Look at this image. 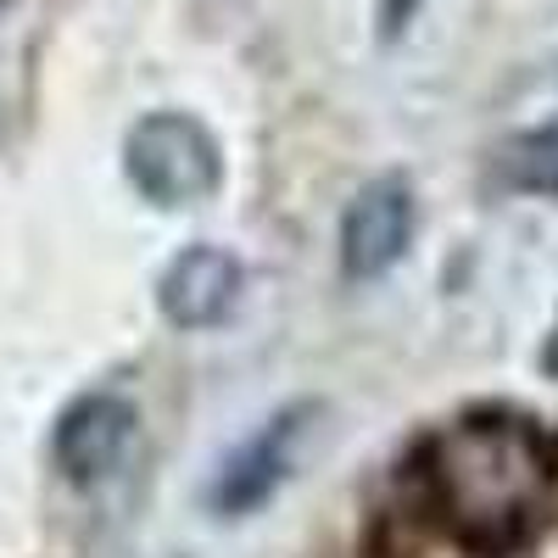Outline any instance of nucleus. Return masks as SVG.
Returning a JSON list of instances; mask_svg holds the SVG:
<instances>
[{
    "label": "nucleus",
    "mask_w": 558,
    "mask_h": 558,
    "mask_svg": "<svg viewBox=\"0 0 558 558\" xmlns=\"http://www.w3.org/2000/svg\"><path fill=\"white\" fill-rule=\"evenodd\" d=\"M123 168L134 179V191L157 207H196L218 191L223 157L213 146V134L184 118V112H151L129 129Z\"/></svg>",
    "instance_id": "f257e3e1"
},
{
    "label": "nucleus",
    "mask_w": 558,
    "mask_h": 558,
    "mask_svg": "<svg viewBox=\"0 0 558 558\" xmlns=\"http://www.w3.org/2000/svg\"><path fill=\"white\" fill-rule=\"evenodd\" d=\"M313 413H318L313 402L279 408L252 441H241L235 452L218 463V475H213V486H207V508H213V514L241 520V514L263 508L279 486H286V475H291V463H296V447H302V436H307V418H313Z\"/></svg>",
    "instance_id": "f03ea898"
},
{
    "label": "nucleus",
    "mask_w": 558,
    "mask_h": 558,
    "mask_svg": "<svg viewBox=\"0 0 558 558\" xmlns=\"http://www.w3.org/2000/svg\"><path fill=\"white\" fill-rule=\"evenodd\" d=\"M413 184L408 179H375L363 184L357 202L341 218V268L347 279H380L386 268L402 263V252L413 246Z\"/></svg>",
    "instance_id": "7ed1b4c3"
},
{
    "label": "nucleus",
    "mask_w": 558,
    "mask_h": 558,
    "mask_svg": "<svg viewBox=\"0 0 558 558\" xmlns=\"http://www.w3.org/2000/svg\"><path fill=\"white\" fill-rule=\"evenodd\" d=\"M134 430H140L134 402H123V397H112V391L78 397V402L57 418V436H51L57 470H62L68 481H78V486L107 481L118 463H123Z\"/></svg>",
    "instance_id": "20e7f679"
},
{
    "label": "nucleus",
    "mask_w": 558,
    "mask_h": 558,
    "mask_svg": "<svg viewBox=\"0 0 558 558\" xmlns=\"http://www.w3.org/2000/svg\"><path fill=\"white\" fill-rule=\"evenodd\" d=\"M241 286H246L241 257H229L223 246H191L162 268L157 302H162L168 324H179V330H213L218 318L235 313Z\"/></svg>",
    "instance_id": "39448f33"
},
{
    "label": "nucleus",
    "mask_w": 558,
    "mask_h": 558,
    "mask_svg": "<svg viewBox=\"0 0 558 558\" xmlns=\"http://www.w3.org/2000/svg\"><path fill=\"white\" fill-rule=\"evenodd\" d=\"M508 179L525 184V191H542V196H558V118L520 134L514 146H508Z\"/></svg>",
    "instance_id": "423d86ee"
}]
</instances>
